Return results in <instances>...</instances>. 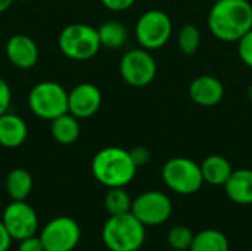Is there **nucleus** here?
<instances>
[{
    "mask_svg": "<svg viewBox=\"0 0 252 251\" xmlns=\"http://www.w3.org/2000/svg\"><path fill=\"white\" fill-rule=\"evenodd\" d=\"M210 33L220 41L238 43L252 28L250 0H217L208 13Z\"/></svg>",
    "mask_w": 252,
    "mask_h": 251,
    "instance_id": "nucleus-1",
    "label": "nucleus"
},
{
    "mask_svg": "<svg viewBox=\"0 0 252 251\" xmlns=\"http://www.w3.org/2000/svg\"><path fill=\"white\" fill-rule=\"evenodd\" d=\"M92 173L94 179L106 188H126L134 179L137 166L130 151L120 146H108L93 157Z\"/></svg>",
    "mask_w": 252,
    "mask_h": 251,
    "instance_id": "nucleus-2",
    "label": "nucleus"
},
{
    "mask_svg": "<svg viewBox=\"0 0 252 251\" xmlns=\"http://www.w3.org/2000/svg\"><path fill=\"white\" fill-rule=\"evenodd\" d=\"M146 240V226L130 212L109 216L102 229V241L109 251H139Z\"/></svg>",
    "mask_w": 252,
    "mask_h": 251,
    "instance_id": "nucleus-3",
    "label": "nucleus"
},
{
    "mask_svg": "<svg viewBox=\"0 0 252 251\" xmlns=\"http://www.w3.org/2000/svg\"><path fill=\"white\" fill-rule=\"evenodd\" d=\"M58 46L66 58L74 61H89L102 47L97 28L81 22L66 25L58 37Z\"/></svg>",
    "mask_w": 252,
    "mask_h": 251,
    "instance_id": "nucleus-4",
    "label": "nucleus"
},
{
    "mask_svg": "<svg viewBox=\"0 0 252 251\" xmlns=\"http://www.w3.org/2000/svg\"><path fill=\"white\" fill-rule=\"evenodd\" d=\"M165 186L180 195H192L204 185L201 166L188 157L170 158L161 172Z\"/></svg>",
    "mask_w": 252,
    "mask_h": 251,
    "instance_id": "nucleus-5",
    "label": "nucleus"
},
{
    "mask_svg": "<svg viewBox=\"0 0 252 251\" xmlns=\"http://www.w3.org/2000/svg\"><path fill=\"white\" fill-rule=\"evenodd\" d=\"M28 108L41 120H55L68 112V92L56 81H40L28 93Z\"/></svg>",
    "mask_w": 252,
    "mask_h": 251,
    "instance_id": "nucleus-6",
    "label": "nucleus"
},
{
    "mask_svg": "<svg viewBox=\"0 0 252 251\" xmlns=\"http://www.w3.org/2000/svg\"><path fill=\"white\" fill-rule=\"evenodd\" d=\"M173 34V21L168 13L151 9L140 15L134 27V36L140 47L152 52L164 47Z\"/></svg>",
    "mask_w": 252,
    "mask_h": 251,
    "instance_id": "nucleus-7",
    "label": "nucleus"
},
{
    "mask_svg": "<svg viewBox=\"0 0 252 251\" xmlns=\"http://www.w3.org/2000/svg\"><path fill=\"white\" fill-rule=\"evenodd\" d=\"M158 72L157 62L149 50L131 49L126 52L120 61V74L123 80L131 87H146L149 86Z\"/></svg>",
    "mask_w": 252,
    "mask_h": 251,
    "instance_id": "nucleus-8",
    "label": "nucleus"
},
{
    "mask_svg": "<svg viewBox=\"0 0 252 251\" xmlns=\"http://www.w3.org/2000/svg\"><path fill=\"white\" fill-rule=\"evenodd\" d=\"M44 251H74L81 240V228L72 217L58 216L40 232Z\"/></svg>",
    "mask_w": 252,
    "mask_h": 251,
    "instance_id": "nucleus-9",
    "label": "nucleus"
},
{
    "mask_svg": "<svg viewBox=\"0 0 252 251\" xmlns=\"http://www.w3.org/2000/svg\"><path fill=\"white\" fill-rule=\"evenodd\" d=\"M131 213L145 226H158L170 219L173 203L170 197L161 191H146L133 200Z\"/></svg>",
    "mask_w": 252,
    "mask_h": 251,
    "instance_id": "nucleus-10",
    "label": "nucleus"
},
{
    "mask_svg": "<svg viewBox=\"0 0 252 251\" xmlns=\"http://www.w3.org/2000/svg\"><path fill=\"white\" fill-rule=\"evenodd\" d=\"M1 222L12 240L16 241L35 235L38 229L37 213L25 201H12L7 204L3 210Z\"/></svg>",
    "mask_w": 252,
    "mask_h": 251,
    "instance_id": "nucleus-11",
    "label": "nucleus"
},
{
    "mask_svg": "<svg viewBox=\"0 0 252 251\" xmlns=\"http://www.w3.org/2000/svg\"><path fill=\"white\" fill-rule=\"evenodd\" d=\"M102 105V92L93 83H80L68 92V112L78 120L94 115Z\"/></svg>",
    "mask_w": 252,
    "mask_h": 251,
    "instance_id": "nucleus-12",
    "label": "nucleus"
},
{
    "mask_svg": "<svg viewBox=\"0 0 252 251\" xmlns=\"http://www.w3.org/2000/svg\"><path fill=\"white\" fill-rule=\"evenodd\" d=\"M4 52L9 62L21 70H30L38 61L37 43L27 34L12 36L6 43Z\"/></svg>",
    "mask_w": 252,
    "mask_h": 251,
    "instance_id": "nucleus-13",
    "label": "nucleus"
},
{
    "mask_svg": "<svg viewBox=\"0 0 252 251\" xmlns=\"http://www.w3.org/2000/svg\"><path fill=\"white\" fill-rule=\"evenodd\" d=\"M189 98L199 107H216L224 98V86L214 75H199L189 84Z\"/></svg>",
    "mask_w": 252,
    "mask_h": 251,
    "instance_id": "nucleus-14",
    "label": "nucleus"
},
{
    "mask_svg": "<svg viewBox=\"0 0 252 251\" xmlns=\"http://www.w3.org/2000/svg\"><path fill=\"white\" fill-rule=\"evenodd\" d=\"M224 191L229 200L239 206L252 204V170L239 169L233 170L227 182L224 183Z\"/></svg>",
    "mask_w": 252,
    "mask_h": 251,
    "instance_id": "nucleus-15",
    "label": "nucleus"
},
{
    "mask_svg": "<svg viewBox=\"0 0 252 251\" xmlns=\"http://www.w3.org/2000/svg\"><path fill=\"white\" fill-rule=\"evenodd\" d=\"M28 136L27 123L16 114L4 112L0 115V145L4 148L21 146Z\"/></svg>",
    "mask_w": 252,
    "mask_h": 251,
    "instance_id": "nucleus-16",
    "label": "nucleus"
},
{
    "mask_svg": "<svg viewBox=\"0 0 252 251\" xmlns=\"http://www.w3.org/2000/svg\"><path fill=\"white\" fill-rule=\"evenodd\" d=\"M199 166H201L204 183H208L211 186H224V183L227 182V179L233 172L230 161L219 154L208 155Z\"/></svg>",
    "mask_w": 252,
    "mask_h": 251,
    "instance_id": "nucleus-17",
    "label": "nucleus"
},
{
    "mask_svg": "<svg viewBox=\"0 0 252 251\" xmlns=\"http://www.w3.org/2000/svg\"><path fill=\"white\" fill-rule=\"evenodd\" d=\"M50 133H52V138L58 143L72 145L74 142H77V139L80 138V133H81L78 118L69 112H65L62 115L56 117L55 120H52Z\"/></svg>",
    "mask_w": 252,
    "mask_h": 251,
    "instance_id": "nucleus-18",
    "label": "nucleus"
},
{
    "mask_svg": "<svg viewBox=\"0 0 252 251\" xmlns=\"http://www.w3.org/2000/svg\"><path fill=\"white\" fill-rule=\"evenodd\" d=\"M4 186L12 201H25L32 191V176L25 169H13L9 172Z\"/></svg>",
    "mask_w": 252,
    "mask_h": 251,
    "instance_id": "nucleus-19",
    "label": "nucleus"
},
{
    "mask_svg": "<svg viewBox=\"0 0 252 251\" xmlns=\"http://www.w3.org/2000/svg\"><path fill=\"white\" fill-rule=\"evenodd\" d=\"M99 38H100V44L106 49H120L127 43L128 38V31L126 28V25L120 21H106L103 22L99 28Z\"/></svg>",
    "mask_w": 252,
    "mask_h": 251,
    "instance_id": "nucleus-20",
    "label": "nucleus"
},
{
    "mask_svg": "<svg viewBox=\"0 0 252 251\" xmlns=\"http://www.w3.org/2000/svg\"><path fill=\"white\" fill-rule=\"evenodd\" d=\"M227 237L217 229H204L195 234L189 251H229Z\"/></svg>",
    "mask_w": 252,
    "mask_h": 251,
    "instance_id": "nucleus-21",
    "label": "nucleus"
},
{
    "mask_svg": "<svg viewBox=\"0 0 252 251\" xmlns=\"http://www.w3.org/2000/svg\"><path fill=\"white\" fill-rule=\"evenodd\" d=\"M133 200L124 188H108L105 195V209L109 216L124 215L131 212Z\"/></svg>",
    "mask_w": 252,
    "mask_h": 251,
    "instance_id": "nucleus-22",
    "label": "nucleus"
},
{
    "mask_svg": "<svg viewBox=\"0 0 252 251\" xmlns=\"http://www.w3.org/2000/svg\"><path fill=\"white\" fill-rule=\"evenodd\" d=\"M177 46L185 55H195L201 46V30L195 24H185L177 34Z\"/></svg>",
    "mask_w": 252,
    "mask_h": 251,
    "instance_id": "nucleus-23",
    "label": "nucleus"
},
{
    "mask_svg": "<svg viewBox=\"0 0 252 251\" xmlns=\"http://www.w3.org/2000/svg\"><path fill=\"white\" fill-rule=\"evenodd\" d=\"M195 234L192 232L190 228L188 226H173L167 235V243L171 249L177 251H188L190 250L192 241H193Z\"/></svg>",
    "mask_w": 252,
    "mask_h": 251,
    "instance_id": "nucleus-24",
    "label": "nucleus"
},
{
    "mask_svg": "<svg viewBox=\"0 0 252 251\" xmlns=\"http://www.w3.org/2000/svg\"><path fill=\"white\" fill-rule=\"evenodd\" d=\"M238 53L241 61L252 68V28L238 41Z\"/></svg>",
    "mask_w": 252,
    "mask_h": 251,
    "instance_id": "nucleus-25",
    "label": "nucleus"
},
{
    "mask_svg": "<svg viewBox=\"0 0 252 251\" xmlns=\"http://www.w3.org/2000/svg\"><path fill=\"white\" fill-rule=\"evenodd\" d=\"M130 155L134 161V164L139 167H143L145 164H148L151 161V151L146 146H136L133 149H130Z\"/></svg>",
    "mask_w": 252,
    "mask_h": 251,
    "instance_id": "nucleus-26",
    "label": "nucleus"
},
{
    "mask_svg": "<svg viewBox=\"0 0 252 251\" xmlns=\"http://www.w3.org/2000/svg\"><path fill=\"white\" fill-rule=\"evenodd\" d=\"M10 101H12V92L9 84L6 83V80H3L0 77V115L7 112L9 107H10Z\"/></svg>",
    "mask_w": 252,
    "mask_h": 251,
    "instance_id": "nucleus-27",
    "label": "nucleus"
},
{
    "mask_svg": "<svg viewBox=\"0 0 252 251\" xmlns=\"http://www.w3.org/2000/svg\"><path fill=\"white\" fill-rule=\"evenodd\" d=\"M18 251H44L43 243L40 240V237H28L19 241L18 244Z\"/></svg>",
    "mask_w": 252,
    "mask_h": 251,
    "instance_id": "nucleus-28",
    "label": "nucleus"
},
{
    "mask_svg": "<svg viewBox=\"0 0 252 251\" xmlns=\"http://www.w3.org/2000/svg\"><path fill=\"white\" fill-rule=\"evenodd\" d=\"M100 3L109 10L123 12V10L130 9L136 3V0H100Z\"/></svg>",
    "mask_w": 252,
    "mask_h": 251,
    "instance_id": "nucleus-29",
    "label": "nucleus"
},
{
    "mask_svg": "<svg viewBox=\"0 0 252 251\" xmlns=\"http://www.w3.org/2000/svg\"><path fill=\"white\" fill-rule=\"evenodd\" d=\"M10 243H12V237L9 235L3 222L0 220V251H9Z\"/></svg>",
    "mask_w": 252,
    "mask_h": 251,
    "instance_id": "nucleus-30",
    "label": "nucleus"
},
{
    "mask_svg": "<svg viewBox=\"0 0 252 251\" xmlns=\"http://www.w3.org/2000/svg\"><path fill=\"white\" fill-rule=\"evenodd\" d=\"M13 0H0V13L6 12L10 6H12Z\"/></svg>",
    "mask_w": 252,
    "mask_h": 251,
    "instance_id": "nucleus-31",
    "label": "nucleus"
},
{
    "mask_svg": "<svg viewBox=\"0 0 252 251\" xmlns=\"http://www.w3.org/2000/svg\"><path fill=\"white\" fill-rule=\"evenodd\" d=\"M21 1H31V0H21Z\"/></svg>",
    "mask_w": 252,
    "mask_h": 251,
    "instance_id": "nucleus-32",
    "label": "nucleus"
}]
</instances>
